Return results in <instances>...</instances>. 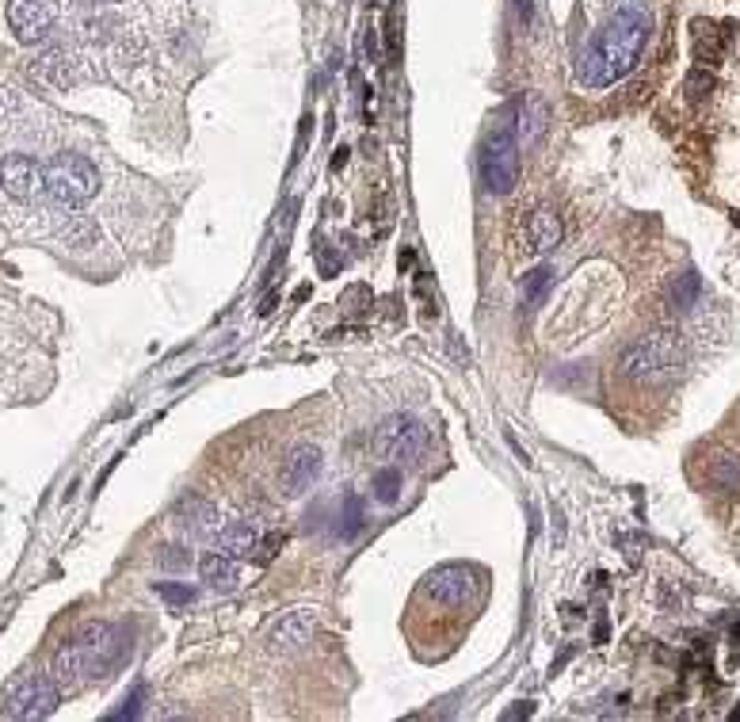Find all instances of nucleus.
Here are the masks:
<instances>
[{
  "instance_id": "nucleus-1",
  "label": "nucleus",
  "mask_w": 740,
  "mask_h": 722,
  "mask_svg": "<svg viewBox=\"0 0 740 722\" xmlns=\"http://www.w3.org/2000/svg\"><path fill=\"white\" fill-rule=\"evenodd\" d=\"M652 38V16L641 5H626L618 8L607 24L592 35L587 50L580 54V80L587 89H607V84H618L622 77H629L641 58L645 47Z\"/></svg>"
},
{
  "instance_id": "nucleus-2",
  "label": "nucleus",
  "mask_w": 740,
  "mask_h": 722,
  "mask_svg": "<svg viewBox=\"0 0 740 722\" xmlns=\"http://www.w3.org/2000/svg\"><path fill=\"white\" fill-rule=\"evenodd\" d=\"M115 653H119L115 627H107V623L84 627L77 639H69L58 650V657H54V681H58V688L89 685L92 676H100L107 665L115 662Z\"/></svg>"
},
{
  "instance_id": "nucleus-3",
  "label": "nucleus",
  "mask_w": 740,
  "mask_h": 722,
  "mask_svg": "<svg viewBox=\"0 0 740 722\" xmlns=\"http://www.w3.org/2000/svg\"><path fill=\"white\" fill-rule=\"evenodd\" d=\"M618 367L629 382L638 387H661V382L676 378L683 367V341L680 333L671 329H652L645 336H638L634 345H626Z\"/></svg>"
},
{
  "instance_id": "nucleus-4",
  "label": "nucleus",
  "mask_w": 740,
  "mask_h": 722,
  "mask_svg": "<svg viewBox=\"0 0 740 722\" xmlns=\"http://www.w3.org/2000/svg\"><path fill=\"white\" fill-rule=\"evenodd\" d=\"M100 173L89 157L80 154H58L47 161V191L58 207H80L96 196Z\"/></svg>"
},
{
  "instance_id": "nucleus-5",
  "label": "nucleus",
  "mask_w": 740,
  "mask_h": 722,
  "mask_svg": "<svg viewBox=\"0 0 740 722\" xmlns=\"http://www.w3.org/2000/svg\"><path fill=\"white\" fill-rule=\"evenodd\" d=\"M481 180L492 196H512L519 184V134L515 126L500 122L481 145Z\"/></svg>"
},
{
  "instance_id": "nucleus-6",
  "label": "nucleus",
  "mask_w": 740,
  "mask_h": 722,
  "mask_svg": "<svg viewBox=\"0 0 740 722\" xmlns=\"http://www.w3.org/2000/svg\"><path fill=\"white\" fill-rule=\"evenodd\" d=\"M58 681L47 673H24L0 695V715L8 718H47L58 707Z\"/></svg>"
},
{
  "instance_id": "nucleus-7",
  "label": "nucleus",
  "mask_w": 740,
  "mask_h": 722,
  "mask_svg": "<svg viewBox=\"0 0 740 722\" xmlns=\"http://www.w3.org/2000/svg\"><path fill=\"white\" fill-rule=\"evenodd\" d=\"M378 451L389 459V462H417L428 448V429L417 420V417H389L382 429H378Z\"/></svg>"
},
{
  "instance_id": "nucleus-8",
  "label": "nucleus",
  "mask_w": 740,
  "mask_h": 722,
  "mask_svg": "<svg viewBox=\"0 0 740 722\" xmlns=\"http://www.w3.org/2000/svg\"><path fill=\"white\" fill-rule=\"evenodd\" d=\"M420 597L431 600L435 608H462L473 597V569L470 566H435L420 581Z\"/></svg>"
},
{
  "instance_id": "nucleus-9",
  "label": "nucleus",
  "mask_w": 740,
  "mask_h": 722,
  "mask_svg": "<svg viewBox=\"0 0 740 722\" xmlns=\"http://www.w3.org/2000/svg\"><path fill=\"white\" fill-rule=\"evenodd\" d=\"M317 631V611L313 608H291L268 627V650L271 653H294L301 650Z\"/></svg>"
},
{
  "instance_id": "nucleus-10",
  "label": "nucleus",
  "mask_w": 740,
  "mask_h": 722,
  "mask_svg": "<svg viewBox=\"0 0 740 722\" xmlns=\"http://www.w3.org/2000/svg\"><path fill=\"white\" fill-rule=\"evenodd\" d=\"M0 187L12 199H35L38 191H47V165H38L27 154H8L0 161Z\"/></svg>"
},
{
  "instance_id": "nucleus-11",
  "label": "nucleus",
  "mask_w": 740,
  "mask_h": 722,
  "mask_svg": "<svg viewBox=\"0 0 740 722\" xmlns=\"http://www.w3.org/2000/svg\"><path fill=\"white\" fill-rule=\"evenodd\" d=\"M58 0H8V27L19 42H38L54 27Z\"/></svg>"
},
{
  "instance_id": "nucleus-12",
  "label": "nucleus",
  "mask_w": 740,
  "mask_h": 722,
  "mask_svg": "<svg viewBox=\"0 0 740 722\" xmlns=\"http://www.w3.org/2000/svg\"><path fill=\"white\" fill-rule=\"evenodd\" d=\"M321 466H324L321 448H310V443H306V448H294L287 455V462H282V471H279L282 494H287V497H301L321 478Z\"/></svg>"
},
{
  "instance_id": "nucleus-13",
  "label": "nucleus",
  "mask_w": 740,
  "mask_h": 722,
  "mask_svg": "<svg viewBox=\"0 0 740 722\" xmlns=\"http://www.w3.org/2000/svg\"><path fill=\"white\" fill-rule=\"evenodd\" d=\"M176 524L191 539H217V532H222V513L203 497H184L176 508Z\"/></svg>"
},
{
  "instance_id": "nucleus-14",
  "label": "nucleus",
  "mask_w": 740,
  "mask_h": 722,
  "mask_svg": "<svg viewBox=\"0 0 740 722\" xmlns=\"http://www.w3.org/2000/svg\"><path fill=\"white\" fill-rule=\"evenodd\" d=\"M706 482L722 494H740V451L736 448H717L706 459Z\"/></svg>"
},
{
  "instance_id": "nucleus-15",
  "label": "nucleus",
  "mask_w": 740,
  "mask_h": 722,
  "mask_svg": "<svg viewBox=\"0 0 740 722\" xmlns=\"http://www.w3.org/2000/svg\"><path fill=\"white\" fill-rule=\"evenodd\" d=\"M217 550L229 558H252L259 550V539H256V527L245 524V520H229L222 524V532H217Z\"/></svg>"
},
{
  "instance_id": "nucleus-16",
  "label": "nucleus",
  "mask_w": 740,
  "mask_h": 722,
  "mask_svg": "<svg viewBox=\"0 0 740 722\" xmlns=\"http://www.w3.org/2000/svg\"><path fill=\"white\" fill-rule=\"evenodd\" d=\"M527 241L534 252H550L561 245V218L554 215L550 207H538L531 210V218H527Z\"/></svg>"
},
{
  "instance_id": "nucleus-17",
  "label": "nucleus",
  "mask_w": 740,
  "mask_h": 722,
  "mask_svg": "<svg viewBox=\"0 0 740 722\" xmlns=\"http://www.w3.org/2000/svg\"><path fill=\"white\" fill-rule=\"evenodd\" d=\"M199 569H203V581H206L210 589H217V592H233V589H237V581H241V569H237V558L222 555V550H214V555H206Z\"/></svg>"
},
{
  "instance_id": "nucleus-18",
  "label": "nucleus",
  "mask_w": 740,
  "mask_h": 722,
  "mask_svg": "<svg viewBox=\"0 0 740 722\" xmlns=\"http://www.w3.org/2000/svg\"><path fill=\"white\" fill-rule=\"evenodd\" d=\"M699 294H703L699 271L687 268V271H680L676 280H671V287H668V310H671V313H687L691 306H699Z\"/></svg>"
},
{
  "instance_id": "nucleus-19",
  "label": "nucleus",
  "mask_w": 740,
  "mask_h": 722,
  "mask_svg": "<svg viewBox=\"0 0 740 722\" xmlns=\"http://www.w3.org/2000/svg\"><path fill=\"white\" fill-rule=\"evenodd\" d=\"M542 131H546V103H542V100H527V103H523V111H519L515 134L523 138V145H531Z\"/></svg>"
},
{
  "instance_id": "nucleus-20",
  "label": "nucleus",
  "mask_w": 740,
  "mask_h": 722,
  "mask_svg": "<svg viewBox=\"0 0 740 722\" xmlns=\"http://www.w3.org/2000/svg\"><path fill=\"white\" fill-rule=\"evenodd\" d=\"M370 490H375V501H378V504H397V501H401V490H405V474L397 471V466H386V471L375 474Z\"/></svg>"
},
{
  "instance_id": "nucleus-21",
  "label": "nucleus",
  "mask_w": 740,
  "mask_h": 722,
  "mask_svg": "<svg viewBox=\"0 0 740 722\" xmlns=\"http://www.w3.org/2000/svg\"><path fill=\"white\" fill-rule=\"evenodd\" d=\"M340 536L344 539H355L363 532V501L355 494H344V516H340Z\"/></svg>"
},
{
  "instance_id": "nucleus-22",
  "label": "nucleus",
  "mask_w": 740,
  "mask_h": 722,
  "mask_svg": "<svg viewBox=\"0 0 740 722\" xmlns=\"http://www.w3.org/2000/svg\"><path fill=\"white\" fill-rule=\"evenodd\" d=\"M550 280H554V271H550V268H534V271L527 275V280H523V303H527L531 310L542 303V294H546Z\"/></svg>"
},
{
  "instance_id": "nucleus-23",
  "label": "nucleus",
  "mask_w": 740,
  "mask_h": 722,
  "mask_svg": "<svg viewBox=\"0 0 740 722\" xmlns=\"http://www.w3.org/2000/svg\"><path fill=\"white\" fill-rule=\"evenodd\" d=\"M710 89H714V73H706V69H691V77H687V84H683V92H687L691 100H703V96H710Z\"/></svg>"
},
{
  "instance_id": "nucleus-24",
  "label": "nucleus",
  "mask_w": 740,
  "mask_h": 722,
  "mask_svg": "<svg viewBox=\"0 0 740 722\" xmlns=\"http://www.w3.org/2000/svg\"><path fill=\"white\" fill-rule=\"evenodd\" d=\"M157 597H164L168 604H191L195 600V589L191 585H172V581H157Z\"/></svg>"
},
{
  "instance_id": "nucleus-25",
  "label": "nucleus",
  "mask_w": 740,
  "mask_h": 722,
  "mask_svg": "<svg viewBox=\"0 0 740 722\" xmlns=\"http://www.w3.org/2000/svg\"><path fill=\"white\" fill-rule=\"evenodd\" d=\"M161 566H168V569H187V566H191V550H184V547H164Z\"/></svg>"
},
{
  "instance_id": "nucleus-26",
  "label": "nucleus",
  "mask_w": 740,
  "mask_h": 722,
  "mask_svg": "<svg viewBox=\"0 0 740 722\" xmlns=\"http://www.w3.org/2000/svg\"><path fill=\"white\" fill-rule=\"evenodd\" d=\"M16 111H19L16 92H12V89H0V122H5V119H16Z\"/></svg>"
},
{
  "instance_id": "nucleus-27",
  "label": "nucleus",
  "mask_w": 740,
  "mask_h": 722,
  "mask_svg": "<svg viewBox=\"0 0 740 722\" xmlns=\"http://www.w3.org/2000/svg\"><path fill=\"white\" fill-rule=\"evenodd\" d=\"M515 12H519V19H523V24H531V16H534L531 0H515Z\"/></svg>"
},
{
  "instance_id": "nucleus-28",
  "label": "nucleus",
  "mask_w": 740,
  "mask_h": 722,
  "mask_svg": "<svg viewBox=\"0 0 740 722\" xmlns=\"http://www.w3.org/2000/svg\"><path fill=\"white\" fill-rule=\"evenodd\" d=\"M275 547H282V536H279V539H275V536H271V539H268V543H264V555H259V562H268V558H271V555H275Z\"/></svg>"
},
{
  "instance_id": "nucleus-29",
  "label": "nucleus",
  "mask_w": 740,
  "mask_h": 722,
  "mask_svg": "<svg viewBox=\"0 0 740 722\" xmlns=\"http://www.w3.org/2000/svg\"><path fill=\"white\" fill-rule=\"evenodd\" d=\"M344 161H347V150H336V157H333V168H344Z\"/></svg>"
}]
</instances>
